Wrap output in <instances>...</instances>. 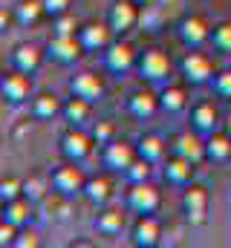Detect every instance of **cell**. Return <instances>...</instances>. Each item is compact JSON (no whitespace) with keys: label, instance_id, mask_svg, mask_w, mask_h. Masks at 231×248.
<instances>
[{"label":"cell","instance_id":"3","mask_svg":"<svg viewBox=\"0 0 231 248\" xmlns=\"http://www.w3.org/2000/svg\"><path fill=\"white\" fill-rule=\"evenodd\" d=\"M93 147H96L93 136L84 133L81 127H66V130L61 133V139H58L61 159H66V162H78V165H84V162L93 156Z\"/></svg>","mask_w":231,"mask_h":248},{"label":"cell","instance_id":"24","mask_svg":"<svg viewBox=\"0 0 231 248\" xmlns=\"http://www.w3.org/2000/svg\"><path fill=\"white\" fill-rule=\"evenodd\" d=\"M231 159V136L226 130H214L205 136V162L226 165Z\"/></svg>","mask_w":231,"mask_h":248},{"label":"cell","instance_id":"11","mask_svg":"<svg viewBox=\"0 0 231 248\" xmlns=\"http://www.w3.org/2000/svg\"><path fill=\"white\" fill-rule=\"evenodd\" d=\"M171 153L194 162V165H202L205 162V139H202V133H197L194 127L185 130V133H176L171 139Z\"/></svg>","mask_w":231,"mask_h":248},{"label":"cell","instance_id":"41","mask_svg":"<svg viewBox=\"0 0 231 248\" xmlns=\"http://www.w3.org/2000/svg\"><path fill=\"white\" fill-rule=\"evenodd\" d=\"M133 3L142 6V9H145V6H156V0H133Z\"/></svg>","mask_w":231,"mask_h":248},{"label":"cell","instance_id":"8","mask_svg":"<svg viewBox=\"0 0 231 248\" xmlns=\"http://www.w3.org/2000/svg\"><path fill=\"white\" fill-rule=\"evenodd\" d=\"M99 156H101V165H104L107 170L124 173V170L133 165V159L139 156V150H136V144H130V141H124V139H113L110 144L101 147Z\"/></svg>","mask_w":231,"mask_h":248},{"label":"cell","instance_id":"27","mask_svg":"<svg viewBox=\"0 0 231 248\" xmlns=\"http://www.w3.org/2000/svg\"><path fill=\"white\" fill-rule=\"evenodd\" d=\"M12 15L17 26H35L41 17H47V9H44V0H17L12 6Z\"/></svg>","mask_w":231,"mask_h":248},{"label":"cell","instance_id":"18","mask_svg":"<svg viewBox=\"0 0 231 248\" xmlns=\"http://www.w3.org/2000/svg\"><path fill=\"white\" fill-rule=\"evenodd\" d=\"M194 170H197V165L194 162H188V159H182V156H176L171 153L165 162H162V176H165V182H171L176 187H185L194 182Z\"/></svg>","mask_w":231,"mask_h":248},{"label":"cell","instance_id":"35","mask_svg":"<svg viewBox=\"0 0 231 248\" xmlns=\"http://www.w3.org/2000/svg\"><path fill=\"white\" fill-rule=\"evenodd\" d=\"M75 32H78V23H75V17L69 12L52 17V35H75Z\"/></svg>","mask_w":231,"mask_h":248},{"label":"cell","instance_id":"13","mask_svg":"<svg viewBox=\"0 0 231 248\" xmlns=\"http://www.w3.org/2000/svg\"><path fill=\"white\" fill-rule=\"evenodd\" d=\"M75 35H78V41H81L84 52H104V49L113 44V35H116V32L107 26V20H104V23L90 20V23H81Z\"/></svg>","mask_w":231,"mask_h":248},{"label":"cell","instance_id":"19","mask_svg":"<svg viewBox=\"0 0 231 248\" xmlns=\"http://www.w3.org/2000/svg\"><path fill=\"white\" fill-rule=\"evenodd\" d=\"M64 113V101L58 98L55 93H35L29 101V116L38 122H52Z\"/></svg>","mask_w":231,"mask_h":248},{"label":"cell","instance_id":"33","mask_svg":"<svg viewBox=\"0 0 231 248\" xmlns=\"http://www.w3.org/2000/svg\"><path fill=\"white\" fill-rule=\"evenodd\" d=\"M90 136H93V141L99 144V147H104V144H110L116 139V124L113 122H96L93 124V130H90Z\"/></svg>","mask_w":231,"mask_h":248},{"label":"cell","instance_id":"36","mask_svg":"<svg viewBox=\"0 0 231 248\" xmlns=\"http://www.w3.org/2000/svg\"><path fill=\"white\" fill-rule=\"evenodd\" d=\"M211 87H214V93H217L220 98H229V101H231V69L217 72V75H214V81H211Z\"/></svg>","mask_w":231,"mask_h":248},{"label":"cell","instance_id":"14","mask_svg":"<svg viewBox=\"0 0 231 248\" xmlns=\"http://www.w3.org/2000/svg\"><path fill=\"white\" fill-rule=\"evenodd\" d=\"M130 243L136 248H156L162 243V225L153 214H139L130 228Z\"/></svg>","mask_w":231,"mask_h":248},{"label":"cell","instance_id":"10","mask_svg":"<svg viewBox=\"0 0 231 248\" xmlns=\"http://www.w3.org/2000/svg\"><path fill=\"white\" fill-rule=\"evenodd\" d=\"M176 38L188 46V49H202L208 41H211V26L197 17V15H185L179 23H176Z\"/></svg>","mask_w":231,"mask_h":248},{"label":"cell","instance_id":"4","mask_svg":"<svg viewBox=\"0 0 231 248\" xmlns=\"http://www.w3.org/2000/svg\"><path fill=\"white\" fill-rule=\"evenodd\" d=\"M136 72H139V78L148 81V84L168 81V75H171V58H168L162 49H156V46L142 49V52H139V61H136Z\"/></svg>","mask_w":231,"mask_h":248},{"label":"cell","instance_id":"28","mask_svg":"<svg viewBox=\"0 0 231 248\" xmlns=\"http://www.w3.org/2000/svg\"><path fill=\"white\" fill-rule=\"evenodd\" d=\"M90 116H93V104L90 101H84V98H78V95H69L66 101H64V113H61V119L69 124V127H81V124L90 122Z\"/></svg>","mask_w":231,"mask_h":248},{"label":"cell","instance_id":"38","mask_svg":"<svg viewBox=\"0 0 231 248\" xmlns=\"http://www.w3.org/2000/svg\"><path fill=\"white\" fill-rule=\"evenodd\" d=\"M38 246H41L38 234H35L32 228H20V234H17V240H15L12 248H38Z\"/></svg>","mask_w":231,"mask_h":248},{"label":"cell","instance_id":"5","mask_svg":"<svg viewBox=\"0 0 231 248\" xmlns=\"http://www.w3.org/2000/svg\"><path fill=\"white\" fill-rule=\"evenodd\" d=\"M179 69H182L185 84H191V87L211 84V81H214V75H217V72H214V63H211V58H208L205 52H199V49H188V55L182 58Z\"/></svg>","mask_w":231,"mask_h":248},{"label":"cell","instance_id":"22","mask_svg":"<svg viewBox=\"0 0 231 248\" xmlns=\"http://www.w3.org/2000/svg\"><path fill=\"white\" fill-rule=\"evenodd\" d=\"M136 150H139V156L142 159H148L150 165H162L171 153V141H165L159 133H145L139 141H136Z\"/></svg>","mask_w":231,"mask_h":248},{"label":"cell","instance_id":"39","mask_svg":"<svg viewBox=\"0 0 231 248\" xmlns=\"http://www.w3.org/2000/svg\"><path fill=\"white\" fill-rule=\"evenodd\" d=\"M69 6H72V0H44V9H47V17L50 20L58 17V15H66Z\"/></svg>","mask_w":231,"mask_h":248},{"label":"cell","instance_id":"29","mask_svg":"<svg viewBox=\"0 0 231 248\" xmlns=\"http://www.w3.org/2000/svg\"><path fill=\"white\" fill-rule=\"evenodd\" d=\"M90 205H96V208H104L107 202H110V196H113V187L110 182L104 179V176H90L87 179V185H84V193H81Z\"/></svg>","mask_w":231,"mask_h":248},{"label":"cell","instance_id":"7","mask_svg":"<svg viewBox=\"0 0 231 248\" xmlns=\"http://www.w3.org/2000/svg\"><path fill=\"white\" fill-rule=\"evenodd\" d=\"M66 90H69V95H78V98H84V101H90V104H99L101 98H104V81H101V75L99 72H93V69H84V72H75L69 81H66Z\"/></svg>","mask_w":231,"mask_h":248},{"label":"cell","instance_id":"17","mask_svg":"<svg viewBox=\"0 0 231 248\" xmlns=\"http://www.w3.org/2000/svg\"><path fill=\"white\" fill-rule=\"evenodd\" d=\"M44 58H47V49H41V46H35V44H17V46H12L9 63H12L15 69L26 72V75H35V72L41 69Z\"/></svg>","mask_w":231,"mask_h":248},{"label":"cell","instance_id":"26","mask_svg":"<svg viewBox=\"0 0 231 248\" xmlns=\"http://www.w3.org/2000/svg\"><path fill=\"white\" fill-rule=\"evenodd\" d=\"M159 107L162 113L176 116V113H185L188 110V90L182 84H168L162 93H159Z\"/></svg>","mask_w":231,"mask_h":248},{"label":"cell","instance_id":"31","mask_svg":"<svg viewBox=\"0 0 231 248\" xmlns=\"http://www.w3.org/2000/svg\"><path fill=\"white\" fill-rule=\"evenodd\" d=\"M153 168H156V165H150L148 159L136 156V159H133V165L124 170V179H127V185H130V182H150V173H153Z\"/></svg>","mask_w":231,"mask_h":248},{"label":"cell","instance_id":"34","mask_svg":"<svg viewBox=\"0 0 231 248\" xmlns=\"http://www.w3.org/2000/svg\"><path fill=\"white\" fill-rule=\"evenodd\" d=\"M23 196V182L15 179V176H6L0 182V205L3 202H12V199H20Z\"/></svg>","mask_w":231,"mask_h":248},{"label":"cell","instance_id":"15","mask_svg":"<svg viewBox=\"0 0 231 248\" xmlns=\"http://www.w3.org/2000/svg\"><path fill=\"white\" fill-rule=\"evenodd\" d=\"M101 55H104V66L116 75H124V72L136 69V61H139V52L127 41H113Z\"/></svg>","mask_w":231,"mask_h":248},{"label":"cell","instance_id":"2","mask_svg":"<svg viewBox=\"0 0 231 248\" xmlns=\"http://www.w3.org/2000/svg\"><path fill=\"white\" fill-rule=\"evenodd\" d=\"M35 95V87H32V75L9 66L3 75H0V98L9 104V107H20V104H29Z\"/></svg>","mask_w":231,"mask_h":248},{"label":"cell","instance_id":"40","mask_svg":"<svg viewBox=\"0 0 231 248\" xmlns=\"http://www.w3.org/2000/svg\"><path fill=\"white\" fill-rule=\"evenodd\" d=\"M220 130H226V133L231 136V113L226 116V119H223V124H220Z\"/></svg>","mask_w":231,"mask_h":248},{"label":"cell","instance_id":"21","mask_svg":"<svg viewBox=\"0 0 231 248\" xmlns=\"http://www.w3.org/2000/svg\"><path fill=\"white\" fill-rule=\"evenodd\" d=\"M162 107H159V95L156 93H150V90H136V93H130V98H127V113L133 116V119H153L156 113H159Z\"/></svg>","mask_w":231,"mask_h":248},{"label":"cell","instance_id":"37","mask_svg":"<svg viewBox=\"0 0 231 248\" xmlns=\"http://www.w3.org/2000/svg\"><path fill=\"white\" fill-rule=\"evenodd\" d=\"M17 234H20V228H17V225H12V222L0 219V248H12V246H15V240H17Z\"/></svg>","mask_w":231,"mask_h":248},{"label":"cell","instance_id":"20","mask_svg":"<svg viewBox=\"0 0 231 248\" xmlns=\"http://www.w3.org/2000/svg\"><path fill=\"white\" fill-rule=\"evenodd\" d=\"M220 110L211 104V101H197L194 107H191V127L197 130V133H202V136H208V133H214V130H220Z\"/></svg>","mask_w":231,"mask_h":248},{"label":"cell","instance_id":"16","mask_svg":"<svg viewBox=\"0 0 231 248\" xmlns=\"http://www.w3.org/2000/svg\"><path fill=\"white\" fill-rule=\"evenodd\" d=\"M139 15H142V6H136L133 0H116L107 9V26L116 35H124L139 23Z\"/></svg>","mask_w":231,"mask_h":248},{"label":"cell","instance_id":"6","mask_svg":"<svg viewBox=\"0 0 231 248\" xmlns=\"http://www.w3.org/2000/svg\"><path fill=\"white\" fill-rule=\"evenodd\" d=\"M124 205L133 214H156L162 208V193L150 182H130L127 196H124Z\"/></svg>","mask_w":231,"mask_h":248},{"label":"cell","instance_id":"30","mask_svg":"<svg viewBox=\"0 0 231 248\" xmlns=\"http://www.w3.org/2000/svg\"><path fill=\"white\" fill-rule=\"evenodd\" d=\"M50 193H52L50 179H41V176H29V179H23V196H26L29 202H41V199H47Z\"/></svg>","mask_w":231,"mask_h":248},{"label":"cell","instance_id":"32","mask_svg":"<svg viewBox=\"0 0 231 248\" xmlns=\"http://www.w3.org/2000/svg\"><path fill=\"white\" fill-rule=\"evenodd\" d=\"M211 44H214L217 52L231 55V20H223V23H217L211 29Z\"/></svg>","mask_w":231,"mask_h":248},{"label":"cell","instance_id":"25","mask_svg":"<svg viewBox=\"0 0 231 248\" xmlns=\"http://www.w3.org/2000/svg\"><path fill=\"white\" fill-rule=\"evenodd\" d=\"M93 225H96V231L104 234V237H118V234L124 231V214H121V208H107V205H104V208H99Z\"/></svg>","mask_w":231,"mask_h":248},{"label":"cell","instance_id":"12","mask_svg":"<svg viewBox=\"0 0 231 248\" xmlns=\"http://www.w3.org/2000/svg\"><path fill=\"white\" fill-rule=\"evenodd\" d=\"M182 211H185V219L188 225H202L208 217V190L202 185H185L182 190Z\"/></svg>","mask_w":231,"mask_h":248},{"label":"cell","instance_id":"23","mask_svg":"<svg viewBox=\"0 0 231 248\" xmlns=\"http://www.w3.org/2000/svg\"><path fill=\"white\" fill-rule=\"evenodd\" d=\"M32 211H35V202H29L26 196H20V199H12V202L0 205V219H6V222H12L17 228H29Z\"/></svg>","mask_w":231,"mask_h":248},{"label":"cell","instance_id":"42","mask_svg":"<svg viewBox=\"0 0 231 248\" xmlns=\"http://www.w3.org/2000/svg\"><path fill=\"white\" fill-rule=\"evenodd\" d=\"M173 0H156V6H171Z\"/></svg>","mask_w":231,"mask_h":248},{"label":"cell","instance_id":"1","mask_svg":"<svg viewBox=\"0 0 231 248\" xmlns=\"http://www.w3.org/2000/svg\"><path fill=\"white\" fill-rule=\"evenodd\" d=\"M50 187H52V196H64V199H75L84 193V185H87V173L78 162H61L50 170Z\"/></svg>","mask_w":231,"mask_h":248},{"label":"cell","instance_id":"9","mask_svg":"<svg viewBox=\"0 0 231 248\" xmlns=\"http://www.w3.org/2000/svg\"><path fill=\"white\" fill-rule=\"evenodd\" d=\"M84 55V46L78 41V35H52L50 44H47V58L52 63L61 66H69Z\"/></svg>","mask_w":231,"mask_h":248}]
</instances>
